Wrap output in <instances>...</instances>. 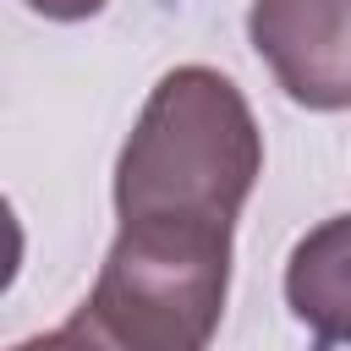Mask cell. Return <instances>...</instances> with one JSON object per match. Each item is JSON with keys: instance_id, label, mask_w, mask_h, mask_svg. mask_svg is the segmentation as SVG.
Wrapping results in <instances>:
<instances>
[{"instance_id": "obj_1", "label": "cell", "mask_w": 351, "mask_h": 351, "mask_svg": "<svg viewBox=\"0 0 351 351\" xmlns=\"http://www.w3.org/2000/svg\"><path fill=\"white\" fill-rule=\"evenodd\" d=\"M263 176V132L214 66H176L143 99L115 159V219L236 230Z\"/></svg>"}, {"instance_id": "obj_2", "label": "cell", "mask_w": 351, "mask_h": 351, "mask_svg": "<svg viewBox=\"0 0 351 351\" xmlns=\"http://www.w3.org/2000/svg\"><path fill=\"white\" fill-rule=\"evenodd\" d=\"M230 236L236 230L121 219L77 313L121 351H208L230 291Z\"/></svg>"}, {"instance_id": "obj_3", "label": "cell", "mask_w": 351, "mask_h": 351, "mask_svg": "<svg viewBox=\"0 0 351 351\" xmlns=\"http://www.w3.org/2000/svg\"><path fill=\"white\" fill-rule=\"evenodd\" d=\"M247 38L302 110H351V0H252Z\"/></svg>"}, {"instance_id": "obj_4", "label": "cell", "mask_w": 351, "mask_h": 351, "mask_svg": "<svg viewBox=\"0 0 351 351\" xmlns=\"http://www.w3.org/2000/svg\"><path fill=\"white\" fill-rule=\"evenodd\" d=\"M285 307L318 351L351 346V214L313 225L285 258Z\"/></svg>"}, {"instance_id": "obj_5", "label": "cell", "mask_w": 351, "mask_h": 351, "mask_svg": "<svg viewBox=\"0 0 351 351\" xmlns=\"http://www.w3.org/2000/svg\"><path fill=\"white\" fill-rule=\"evenodd\" d=\"M11 351H121L110 335H99L82 313H71L60 329H44V335H33V340H16Z\"/></svg>"}, {"instance_id": "obj_6", "label": "cell", "mask_w": 351, "mask_h": 351, "mask_svg": "<svg viewBox=\"0 0 351 351\" xmlns=\"http://www.w3.org/2000/svg\"><path fill=\"white\" fill-rule=\"evenodd\" d=\"M33 16H44V22H88V16H99L110 0H22Z\"/></svg>"}]
</instances>
